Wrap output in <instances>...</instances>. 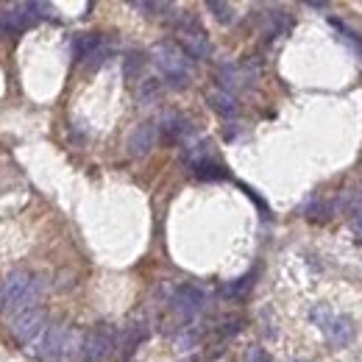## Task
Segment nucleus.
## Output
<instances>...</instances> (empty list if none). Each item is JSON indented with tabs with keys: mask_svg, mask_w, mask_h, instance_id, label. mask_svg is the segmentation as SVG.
Segmentation results:
<instances>
[{
	"mask_svg": "<svg viewBox=\"0 0 362 362\" xmlns=\"http://www.w3.org/2000/svg\"><path fill=\"white\" fill-rule=\"evenodd\" d=\"M31 351L45 362H73L78 354H84V334L73 326H47L42 337L31 346Z\"/></svg>",
	"mask_w": 362,
	"mask_h": 362,
	"instance_id": "f257e3e1",
	"label": "nucleus"
},
{
	"mask_svg": "<svg viewBox=\"0 0 362 362\" xmlns=\"http://www.w3.org/2000/svg\"><path fill=\"white\" fill-rule=\"evenodd\" d=\"M42 287L37 281V276L28 271H11L6 276V287H3V307H8L11 313H25L34 310V304L40 301Z\"/></svg>",
	"mask_w": 362,
	"mask_h": 362,
	"instance_id": "f03ea898",
	"label": "nucleus"
},
{
	"mask_svg": "<svg viewBox=\"0 0 362 362\" xmlns=\"http://www.w3.org/2000/svg\"><path fill=\"white\" fill-rule=\"evenodd\" d=\"M151 59L153 64L162 70V76L168 78L170 87H187L189 84V76H192V67H189V56L181 50V45L176 42H159L151 50Z\"/></svg>",
	"mask_w": 362,
	"mask_h": 362,
	"instance_id": "7ed1b4c3",
	"label": "nucleus"
},
{
	"mask_svg": "<svg viewBox=\"0 0 362 362\" xmlns=\"http://www.w3.org/2000/svg\"><path fill=\"white\" fill-rule=\"evenodd\" d=\"M313 320L320 326V332L329 337V343H334V346H349L351 337H354V323L346 315L332 313L329 307H315L313 310Z\"/></svg>",
	"mask_w": 362,
	"mask_h": 362,
	"instance_id": "20e7f679",
	"label": "nucleus"
},
{
	"mask_svg": "<svg viewBox=\"0 0 362 362\" xmlns=\"http://www.w3.org/2000/svg\"><path fill=\"white\" fill-rule=\"evenodd\" d=\"M117 349V334L112 326L100 323L90 334H84V360L87 362H106Z\"/></svg>",
	"mask_w": 362,
	"mask_h": 362,
	"instance_id": "39448f33",
	"label": "nucleus"
},
{
	"mask_svg": "<svg viewBox=\"0 0 362 362\" xmlns=\"http://www.w3.org/2000/svg\"><path fill=\"white\" fill-rule=\"evenodd\" d=\"M187 162H189V168H192L195 179H201V181L228 179V170L218 162V159H212V153L206 151V145H204V142H201V145H192V151L187 153Z\"/></svg>",
	"mask_w": 362,
	"mask_h": 362,
	"instance_id": "423d86ee",
	"label": "nucleus"
},
{
	"mask_svg": "<svg viewBox=\"0 0 362 362\" xmlns=\"http://www.w3.org/2000/svg\"><path fill=\"white\" fill-rule=\"evenodd\" d=\"M45 329H47L45 310H25V313H20V315L11 320V334L20 343H25V346H34L42 337Z\"/></svg>",
	"mask_w": 362,
	"mask_h": 362,
	"instance_id": "0eeeda50",
	"label": "nucleus"
},
{
	"mask_svg": "<svg viewBox=\"0 0 362 362\" xmlns=\"http://www.w3.org/2000/svg\"><path fill=\"white\" fill-rule=\"evenodd\" d=\"M170 307H173V313H176L181 320H192V317H198L204 313L206 296H204V290L195 287V284H181V287H176V293H173V298H170Z\"/></svg>",
	"mask_w": 362,
	"mask_h": 362,
	"instance_id": "6e6552de",
	"label": "nucleus"
},
{
	"mask_svg": "<svg viewBox=\"0 0 362 362\" xmlns=\"http://www.w3.org/2000/svg\"><path fill=\"white\" fill-rule=\"evenodd\" d=\"M181 37V50L189 56V59H209L212 56V42L206 40V34L195 25H184L179 28Z\"/></svg>",
	"mask_w": 362,
	"mask_h": 362,
	"instance_id": "1a4fd4ad",
	"label": "nucleus"
},
{
	"mask_svg": "<svg viewBox=\"0 0 362 362\" xmlns=\"http://www.w3.org/2000/svg\"><path fill=\"white\" fill-rule=\"evenodd\" d=\"M156 139H159V126L156 123H139L132 136H129V153L132 156H148L151 151H153V145H156Z\"/></svg>",
	"mask_w": 362,
	"mask_h": 362,
	"instance_id": "9d476101",
	"label": "nucleus"
},
{
	"mask_svg": "<svg viewBox=\"0 0 362 362\" xmlns=\"http://www.w3.org/2000/svg\"><path fill=\"white\" fill-rule=\"evenodd\" d=\"M209 106L221 115V117H234L237 112H240V103H237V98L226 90H215L209 92Z\"/></svg>",
	"mask_w": 362,
	"mask_h": 362,
	"instance_id": "9b49d317",
	"label": "nucleus"
},
{
	"mask_svg": "<svg viewBox=\"0 0 362 362\" xmlns=\"http://www.w3.org/2000/svg\"><path fill=\"white\" fill-rule=\"evenodd\" d=\"M189 132H192L189 120H187V117H181L179 112H168V115H165V139L179 142V139H184Z\"/></svg>",
	"mask_w": 362,
	"mask_h": 362,
	"instance_id": "f8f14e48",
	"label": "nucleus"
},
{
	"mask_svg": "<svg viewBox=\"0 0 362 362\" xmlns=\"http://www.w3.org/2000/svg\"><path fill=\"white\" fill-rule=\"evenodd\" d=\"M100 45H103L100 34H78V37H76V42H73V50H76V59L87 62L90 56H95V53L100 50Z\"/></svg>",
	"mask_w": 362,
	"mask_h": 362,
	"instance_id": "ddd939ff",
	"label": "nucleus"
},
{
	"mask_svg": "<svg viewBox=\"0 0 362 362\" xmlns=\"http://www.w3.org/2000/svg\"><path fill=\"white\" fill-rule=\"evenodd\" d=\"M148 337V329L145 326H139V323H132L129 329H126V334H123V354L126 357H132L134 354V349Z\"/></svg>",
	"mask_w": 362,
	"mask_h": 362,
	"instance_id": "4468645a",
	"label": "nucleus"
},
{
	"mask_svg": "<svg viewBox=\"0 0 362 362\" xmlns=\"http://www.w3.org/2000/svg\"><path fill=\"white\" fill-rule=\"evenodd\" d=\"M254 279H257V273H248V276H243V279L231 281L228 287H223V296H228V298H240V296H245V293L251 290Z\"/></svg>",
	"mask_w": 362,
	"mask_h": 362,
	"instance_id": "2eb2a0df",
	"label": "nucleus"
},
{
	"mask_svg": "<svg viewBox=\"0 0 362 362\" xmlns=\"http://www.w3.org/2000/svg\"><path fill=\"white\" fill-rule=\"evenodd\" d=\"M206 8H209V11H212V14H215V17H218L223 25H228V23L234 20V8H231L228 3H221V0H209V3H206Z\"/></svg>",
	"mask_w": 362,
	"mask_h": 362,
	"instance_id": "dca6fc26",
	"label": "nucleus"
},
{
	"mask_svg": "<svg viewBox=\"0 0 362 362\" xmlns=\"http://www.w3.org/2000/svg\"><path fill=\"white\" fill-rule=\"evenodd\" d=\"M332 25H334V28H337V31L343 34V40H346L349 45H354V47H357V50L362 53V40L357 37V34H354V31H349V28H346V25H343L340 20H332Z\"/></svg>",
	"mask_w": 362,
	"mask_h": 362,
	"instance_id": "f3484780",
	"label": "nucleus"
},
{
	"mask_svg": "<svg viewBox=\"0 0 362 362\" xmlns=\"http://www.w3.org/2000/svg\"><path fill=\"white\" fill-rule=\"evenodd\" d=\"M139 67H142V59H139V53H132V56L126 59V78H132V81H134L136 73H139Z\"/></svg>",
	"mask_w": 362,
	"mask_h": 362,
	"instance_id": "a211bd4d",
	"label": "nucleus"
},
{
	"mask_svg": "<svg viewBox=\"0 0 362 362\" xmlns=\"http://www.w3.org/2000/svg\"><path fill=\"white\" fill-rule=\"evenodd\" d=\"M245 362H273V360H271V354H268L265 349L251 346V349H248V354H245Z\"/></svg>",
	"mask_w": 362,
	"mask_h": 362,
	"instance_id": "6ab92c4d",
	"label": "nucleus"
},
{
	"mask_svg": "<svg viewBox=\"0 0 362 362\" xmlns=\"http://www.w3.org/2000/svg\"><path fill=\"white\" fill-rule=\"evenodd\" d=\"M195 343H198V332H184V334H179V340H176V346H179L181 351L192 349Z\"/></svg>",
	"mask_w": 362,
	"mask_h": 362,
	"instance_id": "aec40b11",
	"label": "nucleus"
},
{
	"mask_svg": "<svg viewBox=\"0 0 362 362\" xmlns=\"http://www.w3.org/2000/svg\"><path fill=\"white\" fill-rule=\"evenodd\" d=\"M354 231L362 237V212H357V215H354Z\"/></svg>",
	"mask_w": 362,
	"mask_h": 362,
	"instance_id": "412c9836",
	"label": "nucleus"
},
{
	"mask_svg": "<svg viewBox=\"0 0 362 362\" xmlns=\"http://www.w3.org/2000/svg\"><path fill=\"white\" fill-rule=\"evenodd\" d=\"M357 212H362V192L357 195Z\"/></svg>",
	"mask_w": 362,
	"mask_h": 362,
	"instance_id": "4be33fe9",
	"label": "nucleus"
},
{
	"mask_svg": "<svg viewBox=\"0 0 362 362\" xmlns=\"http://www.w3.org/2000/svg\"><path fill=\"white\" fill-rule=\"evenodd\" d=\"M0 310H3V293H0Z\"/></svg>",
	"mask_w": 362,
	"mask_h": 362,
	"instance_id": "5701e85b",
	"label": "nucleus"
},
{
	"mask_svg": "<svg viewBox=\"0 0 362 362\" xmlns=\"http://www.w3.org/2000/svg\"><path fill=\"white\" fill-rule=\"evenodd\" d=\"M293 362H304V360H293Z\"/></svg>",
	"mask_w": 362,
	"mask_h": 362,
	"instance_id": "b1692460",
	"label": "nucleus"
}]
</instances>
